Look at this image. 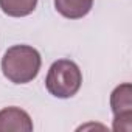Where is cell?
<instances>
[{"instance_id":"cell-3","label":"cell","mask_w":132,"mask_h":132,"mask_svg":"<svg viewBox=\"0 0 132 132\" xmlns=\"http://www.w3.org/2000/svg\"><path fill=\"white\" fill-rule=\"evenodd\" d=\"M110 107L113 113V130L132 129V87L124 82L113 89L110 95Z\"/></svg>"},{"instance_id":"cell-6","label":"cell","mask_w":132,"mask_h":132,"mask_svg":"<svg viewBox=\"0 0 132 132\" xmlns=\"http://www.w3.org/2000/svg\"><path fill=\"white\" fill-rule=\"evenodd\" d=\"M37 6V0H0V10L10 17L30 16Z\"/></svg>"},{"instance_id":"cell-4","label":"cell","mask_w":132,"mask_h":132,"mask_svg":"<svg viewBox=\"0 0 132 132\" xmlns=\"http://www.w3.org/2000/svg\"><path fill=\"white\" fill-rule=\"evenodd\" d=\"M31 132L33 121L20 107H5L0 110V132Z\"/></svg>"},{"instance_id":"cell-1","label":"cell","mask_w":132,"mask_h":132,"mask_svg":"<svg viewBox=\"0 0 132 132\" xmlns=\"http://www.w3.org/2000/svg\"><path fill=\"white\" fill-rule=\"evenodd\" d=\"M40 54L30 45H13L2 57V72L14 84H28L39 75Z\"/></svg>"},{"instance_id":"cell-2","label":"cell","mask_w":132,"mask_h":132,"mask_svg":"<svg viewBox=\"0 0 132 132\" xmlns=\"http://www.w3.org/2000/svg\"><path fill=\"white\" fill-rule=\"evenodd\" d=\"M82 84V73L78 64L70 59H57L51 64L45 78V87L50 95L67 100L78 93Z\"/></svg>"},{"instance_id":"cell-5","label":"cell","mask_w":132,"mask_h":132,"mask_svg":"<svg viewBox=\"0 0 132 132\" xmlns=\"http://www.w3.org/2000/svg\"><path fill=\"white\" fill-rule=\"evenodd\" d=\"M93 0H54L56 11L67 19H82L90 13Z\"/></svg>"}]
</instances>
